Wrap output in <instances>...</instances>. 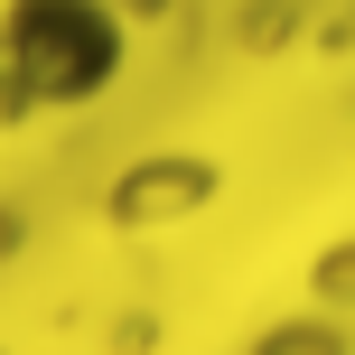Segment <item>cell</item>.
<instances>
[{"label": "cell", "instance_id": "cell-1", "mask_svg": "<svg viewBox=\"0 0 355 355\" xmlns=\"http://www.w3.org/2000/svg\"><path fill=\"white\" fill-rule=\"evenodd\" d=\"M122 66V28L103 0H10L0 10V94L19 112L94 103Z\"/></svg>", "mask_w": 355, "mask_h": 355}]
</instances>
